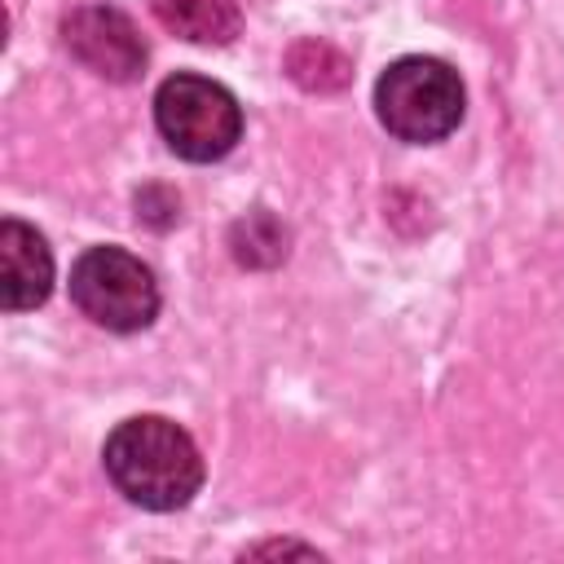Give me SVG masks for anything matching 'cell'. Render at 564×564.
Listing matches in <instances>:
<instances>
[{
	"label": "cell",
	"instance_id": "obj_1",
	"mask_svg": "<svg viewBox=\"0 0 564 564\" xmlns=\"http://www.w3.org/2000/svg\"><path fill=\"white\" fill-rule=\"evenodd\" d=\"M115 489L145 511H176L203 485V458L185 427L159 414L123 419L101 449Z\"/></svg>",
	"mask_w": 564,
	"mask_h": 564
},
{
	"label": "cell",
	"instance_id": "obj_2",
	"mask_svg": "<svg viewBox=\"0 0 564 564\" xmlns=\"http://www.w3.org/2000/svg\"><path fill=\"white\" fill-rule=\"evenodd\" d=\"M375 110L397 141H441L463 119V79L436 57H401L379 75Z\"/></svg>",
	"mask_w": 564,
	"mask_h": 564
},
{
	"label": "cell",
	"instance_id": "obj_3",
	"mask_svg": "<svg viewBox=\"0 0 564 564\" xmlns=\"http://www.w3.org/2000/svg\"><path fill=\"white\" fill-rule=\"evenodd\" d=\"M154 119L163 141L189 163L225 159L242 137V110L234 93L203 75L163 79L154 93Z\"/></svg>",
	"mask_w": 564,
	"mask_h": 564
},
{
	"label": "cell",
	"instance_id": "obj_4",
	"mask_svg": "<svg viewBox=\"0 0 564 564\" xmlns=\"http://www.w3.org/2000/svg\"><path fill=\"white\" fill-rule=\"evenodd\" d=\"M70 300L106 330H141L159 313L154 273L123 247H88L70 269Z\"/></svg>",
	"mask_w": 564,
	"mask_h": 564
},
{
	"label": "cell",
	"instance_id": "obj_5",
	"mask_svg": "<svg viewBox=\"0 0 564 564\" xmlns=\"http://www.w3.org/2000/svg\"><path fill=\"white\" fill-rule=\"evenodd\" d=\"M62 40L79 66H88L101 79L128 84L145 66V40L132 26L128 13L110 4H84L62 22Z\"/></svg>",
	"mask_w": 564,
	"mask_h": 564
},
{
	"label": "cell",
	"instance_id": "obj_6",
	"mask_svg": "<svg viewBox=\"0 0 564 564\" xmlns=\"http://www.w3.org/2000/svg\"><path fill=\"white\" fill-rule=\"evenodd\" d=\"M53 286V256L44 238L22 220H0V304L9 313L35 308L48 300Z\"/></svg>",
	"mask_w": 564,
	"mask_h": 564
},
{
	"label": "cell",
	"instance_id": "obj_7",
	"mask_svg": "<svg viewBox=\"0 0 564 564\" xmlns=\"http://www.w3.org/2000/svg\"><path fill=\"white\" fill-rule=\"evenodd\" d=\"M154 18L189 44H229L242 31L238 0H150Z\"/></svg>",
	"mask_w": 564,
	"mask_h": 564
},
{
	"label": "cell",
	"instance_id": "obj_8",
	"mask_svg": "<svg viewBox=\"0 0 564 564\" xmlns=\"http://www.w3.org/2000/svg\"><path fill=\"white\" fill-rule=\"evenodd\" d=\"M286 75L304 88V93H339L348 88L352 79V57L344 48H335L330 40H317V35H304L286 48L282 57Z\"/></svg>",
	"mask_w": 564,
	"mask_h": 564
},
{
	"label": "cell",
	"instance_id": "obj_9",
	"mask_svg": "<svg viewBox=\"0 0 564 564\" xmlns=\"http://www.w3.org/2000/svg\"><path fill=\"white\" fill-rule=\"evenodd\" d=\"M229 247L238 256V264H251V269H269L286 256V229L269 216V212H251L242 216L234 229H229Z\"/></svg>",
	"mask_w": 564,
	"mask_h": 564
}]
</instances>
